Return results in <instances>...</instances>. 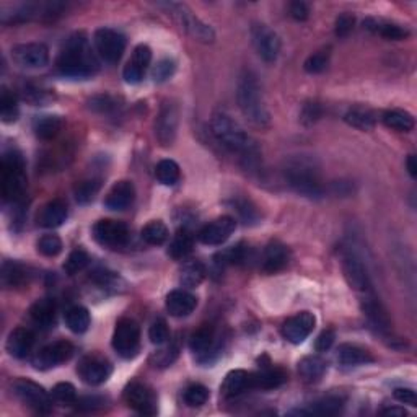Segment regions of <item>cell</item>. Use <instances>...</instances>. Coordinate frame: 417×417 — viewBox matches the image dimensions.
<instances>
[{
    "label": "cell",
    "mask_w": 417,
    "mask_h": 417,
    "mask_svg": "<svg viewBox=\"0 0 417 417\" xmlns=\"http://www.w3.org/2000/svg\"><path fill=\"white\" fill-rule=\"evenodd\" d=\"M251 39L256 53L264 63H274L281 54V38L276 32L262 23L251 27Z\"/></svg>",
    "instance_id": "obj_12"
},
{
    "label": "cell",
    "mask_w": 417,
    "mask_h": 417,
    "mask_svg": "<svg viewBox=\"0 0 417 417\" xmlns=\"http://www.w3.org/2000/svg\"><path fill=\"white\" fill-rule=\"evenodd\" d=\"M289 264V250L281 241H271L262 255V271L266 274H274Z\"/></svg>",
    "instance_id": "obj_24"
},
{
    "label": "cell",
    "mask_w": 417,
    "mask_h": 417,
    "mask_svg": "<svg viewBox=\"0 0 417 417\" xmlns=\"http://www.w3.org/2000/svg\"><path fill=\"white\" fill-rule=\"evenodd\" d=\"M382 414H385V416L403 417V416H406L408 413H406V411H404L403 408H388V409H383V411H382Z\"/></svg>",
    "instance_id": "obj_62"
},
{
    "label": "cell",
    "mask_w": 417,
    "mask_h": 417,
    "mask_svg": "<svg viewBox=\"0 0 417 417\" xmlns=\"http://www.w3.org/2000/svg\"><path fill=\"white\" fill-rule=\"evenodd\" d=\"M100 69L85 33L72 34L58 58V70L70 79H89Z\"/></svg>",
    "instance_id": "obj_2"
},
{
    "label": "cell",
    "mask_w": 417,
    "mask_h": 417,
    "mask_svg": "<svg viewBox=\"0 0 417 417\" xmlns=\"http://www.w3.org/2000/svg\"><path fill=\"white\" fill-rule=\"evenodd\" d=\"M96 53L106 63L115 64L122 58L126 51V38L124 34L111 28H100L94 36Z\"/></svg>",
    "instance_id": "obj_10"
},
{
    "label": "cell",
    "mask_w": 417,
    "mask_h": 417,
    "mask_svg": "<svg viewBox=\"0 0 417 417\" xmlns=\"http://www.w3.org/2000/svg\"><path fill=\"white\" fill-rule=\"evenodd\" d=\"M321 116H323V106L320 105V103L308 101V103H305V106L302 108L300 121L305 126H312V124H315V122L320 120Z\"/></svg>",
    "instance_id": "obj_50"
},
{
    "label": "cell",
    "mask_w": 417,
    "mask_h": 417,
    "mask_svg": "<svg viewBox=\"0 0 417 417\" xmlns=\"http://www.w3.org/2000/svg\"><path fill=\"white\" fill-rule=\"evenodd\" d=\"M75 349L69 341H56L53 344H48L41 351L34 355L33 365L39 370H48L53 367L70 360L74 355Z\"/></svg>",
    "instance_id": "obj_14"
},
{
    "label": "cell",
    "mask_w": 417,
    "mask_h": 417,
    "mask_svg": "<svg viewBox=\"0 0 417 417\" xmlns=\"http://www.w3.org/2000/svg\"><path fill=\"white\" fill-rule=\"evenodd\" d=\"M113 349L122 359H134L141 349V328L131 318L117 321L113 334Z\"/></svg>",
    "instance_id": "obj_8"
},
{
    "label": "cell",
    "mask_w": 417,
    "mask_h": 417,
    "mask_svg": "<svg viewBox=\"0 0 417 417\" xmlns=\"http://www.w3.org/2000/svg\"><path fill=\"white\" fill-rule=\"evenodd\" d=\"M27 189V173L22 153L8 150L2 158V194L5 200L17 203Z\"/></svg>",
    "instance_id": "obj_5"
},
{
    "label": "cell",
    "mask_w": 417,
    "mask_h": 417,
    "mask_svg": "<svg viewBox=\"0 0 417 417\" xmlns=\"http://www.w3.org/2000/svg\"><path fill=\"white\" fill-rule=\"evenodd\" d=\"M287 382V373L282 368H262L253 373V390H272Z\"/></svg>",
    "instance_id": "obj_33"
},
{
    "label": "cell",
    "mask_w": 417,
    "mask_h": 417,
    "mask_svg": "<svg viewBox=\"0 0 417 417\" xmlns=\"http://www.w3.org/2000/svg\"><path fill=\"white\" fill-rule=\"evenodd\" d=\"M142 240L147 245L160 246L168 240V229L162 220H152L142 229Z\"/></svg>",
    "instance_id": "obj_42"
},
{
    "label": "cell",
    "mask_w": 417,
    "mask_h": 417,
    "mask_svg": "<svg viewBox=\"0 0 417 417\" xmlns=\"http://www.w3.org/2000/svg\"><path fill=\"white\" fill-rule=\"evenodd\" d=\"M174 69H177V65L172 59H162L160 63H158L155 67H153V80L155 82H165L168 80L169 77L174 74Z\"/></svg>",
    "instance_id": "obj_53"
},
{
    "label": "cell",
    "mask_w": 417,
    "mask_h": 417,
    "mask_svg": "<svg viewBox=\"0 0 417 417\" xmlns=\"http://www.w3.org/2000/svg\"><path fill=\"white\" fill-rule=\"evenodd\" d=\"M382 121L386 127L398 132H409L414 129V117L408 111L388 110L382 115Z\"/></svg>",
    "instance_id": "obj_37"
},
{
    "label": "cell",
    "mask_w": 417,
    "mask_h": 417,
    "mask_svg": "<svg viewBox=\"0 0 417 417\" xmlns=\"http://www.w3.org/2000/svg\"><path fill=\"white\" fill-rule=\"evenodd\" d=\"M179 124V111L178 106L173 101H163L155 120V137L160 142V146H172L177 139Z\"/></svg>",
    "instance_id": "obj_11"
},
{
    "label": "cell",
    "mask_w": 417,
    "mask_h": 417,
    "mask_svg": "<svg viewBox=\"0 0 417 417\" xmlns=\"http://www.w3.org/2000/svg\"><path fill=\"white\" fill-rule=\"evenodd\" d=\"M162 7L167 8L168 13L177 20L179 27H181L189 36H193L195 41H200V43H205V44H210L215 41L214 30L210 28L207 23H204L203 20L195 17L186 5L169 2V4H162Z\"/></svg>",
    "instance_id": "obj_6"
},
{
    "label": "cell",
    "mask_w": 417,
    "mask_h": 417,
    "mask_svg": "<svg viewBox=\"0 0 417 417\" xmlns=\"http://www.w3.org/2000/svg\"><path fill=\"white\" fill-rule=\"evenodd\" d=\"M342 272L346 277L347 284L352 287L355 292L367 293L372 290V282L365 264L359 256L354 253H346L342 257Z\"/></svg>",
    "instance_id": "obj_16"
},
{
    "label": "cell",
    "mask_w": 417,
    "mask_h": 417,
    "mask_svg": "<svg viewBox=\"0 0 417 417\" xmlns=\"http://www.w3.org/2000/svg\"><path fill=\"white\" fill-rule=\"evenodd\" d=\"M236 101L240 111L256 127H267L271 124V115L267 111L264 98L261 94L259 82L253 72L245 69L241 72L236 86Z\"/></svg>",
    "instance_id": "obj_4"
},
{
    "label": "cell",
    "mask_w": 417,
    "mask_h": 417,
    "mask_svg": "<svg viewBox=\"0 0 417 417\" xmlns=\"http://www.w3.org/2000/svg\"><path fill=\"white\" fill-rule=\"evenodd\" d=\"M215 344V331L212 326L205 324V326H200L198 331L191 334V339H189V349L195 355H209V352L214 349Z\"/></svg>",
    "instance_id": "obj_32"
},
{
    "label": "cell",
    "mask_w": 417,
    "mask_h": 417,
    "mask_svg": "<svg viewBox=\"0 0 417 417\" xmlns=\"http://www.w3.org/2000/svg\"><path fill=\"white\" fill-rule=\"evenodd\" d=\"M344 121L349 126L360 129V131H372L375 127V122H377L373 113L365 110V108H351V110H347L346 115H344Z\"/></svg>",
    "instance_id": "obj_40"
},
{
    "label": "cell",
    "mask_w": 417,
    "mask_h": 417,
    "mask_svg": "<svg viewBox=\"0 0 417 417\" xmlns=\"http://www.w3.org/2000/svg\"><path fill=\"white\" fill-rule=\"evenodd\" d=\"M89 262H90L89 253H86L85 250L77 248V250L72 251V253L69 255V257H67V261L64 264V271L69 276H74V274H77V272L84 271L85 267L89 266Z\"/></svg>",
    "instance_id": "obj_46"
},
{
    "label": "cell",
    "mask_w": 417,
    "mask_h": 417,
    "mask_svg": "<svg viewBox=\"0 0 417 417\" xmlns=\"http://www.w3.org/2000/svg\"><path fill=\"white\" fill-rule=\"evenodd\" d=\"M194 246V240L193 235L189 233L188 230H179L174 238L169 243V250L168 255L174 257V259H184L188 255H191Z\"/></svg>",
    "instance_id": "obj_41"
},
{
    "label": "cell",
    "mask_w": 417,
    "mask_h": 417,
    "mask_svg": "<svg viewBox=\"0 0 417 417\" xmlns=\"http://www.w3.org/2000/svg\"><path fill=\"white\" fill-rule=\"evenodd\" d=\"M205 277V267L200 261H189L183 266L181 274H179V284L186 289H194L200 286V282Z\"/></svg>",
    "instance_id": "obj_38"
},
{
    "label": "cell",
    "mask_w": 417,
    "mask_h": 417,
    "mask_svg": "<svg viewBox=\"0 0 417 417\" xmlns=\"http://www.w3.org/2000/svg\"><path fill=\"white\" fill-rule=\"evenodd\" d=\"M12 58L23 69H41L49 63V49L43 43L18 44L12 49Z\"/></svg>",
    "instance_id": "obj_15"
},
{
    "label": "cell",
    "mask_w": 417,
    "mask_h": 417,
    "mask_svg": "<svg viewBox=\"0 0 417 417\" xmlns=\"http://www.w3.org/2000/svg\"><path fill=\"white\" fill-rule=\"evenodd\" d=\"M28 271L15 261H5L2 264V286L5 289H18L28 284Z\"/></svg>",
    "instance_id": "obj_31"
},
{
    "label": "cell",
    "mask_w": 417,
    "mask_h": 417,
    "mask_svg": "<svg viewBox=\"0 0 417 417\" xmlns=\"http://www.w3.org/2000/svg\"><path fill=\"white\" fill-rule=\"evenodd\" d=\"M326 367L328 364L321 357H318V355H308V357L302 359L298 362V373H300V377L305 382L313 383L323 377L324 372H326Z\"/></svg>",
    "instance_id": "obj_35"
},
{
    "label": "cell",
    "mask_w": 417,
    "mask_h": 417,
    "mask_svg": "<svg viewBox=\"0 0 417 417\" xmlns=\"http://www.w3.org/2000/svg\"><path fill=\"white\" fill-rule=\"evenodd\" d=\"M328 64H329V54L321 51V53L312 54L310 58L305 60L303 67H305L308 74H321L323 70H326Z\"/></svg>",
    "instance_id": "obj_51"
},
{
    "label": "cell",
    "mask_w": 417,
    "mask_h": 417,
    "mask_svg": "<svg viewBox=\"0 0 417 417\" xmlns=\"http://www.w3.org/2000/svg\"><path fill=\"white\" fill-rule=\"evenodd\" d=\"M316 318L310 312H302L282 324V336L292 344H302L315 329Z\"/></svg>",
    "instance_id": "obj_19"
},
{
    "label": "cell",
    "mask_w": 417,
    "mask_h": 417,
    "mask_svg": "<svg viewBox=\"0 0 417 417\" xmlns=\"http://www.w3.org/2000/svg\"><path fill=\"white\" fill-rule=\"evenodd\" d=\"M334 339H336V334H334L333 329H324V331L318 336L315 342V349L318 352H326L331 349L334 344Z\"/></svg>",
    "instance_id": "obj_57"
},
{
    "label": "cell",
    "mask_w": 417,
    "mask_h": 417,
    "mask_svg": "<svg viewBox=\"0 0 417 417\" xmlns=\"http://www.w3.org/2000/svg\"><path fill=\"white\" fill-rule=\"evenodd\" d=\"M38 251L46 257H54L63 251V240L58 235H44L38 241Z\"/></svg>",
    "instance_id": "obj_48"
},
{
    "label": "cell",
    "mask_w": 417,
    "mask_h": 417,
    "mask_svg": "<svg viewBox=\"0 0 417 417\" xmlns=\"http://www.w3.org/2000/svg\"><path fill=\"white\" fill-rule=\"evenodd\" d=\"M364 27L370 30V32L383 36L385 39H391V41H401L409 36V30L399 27V25L396 23L382 22V20H377V18H367L364 22Z\"/></svg>",
    "instance_id": "obj_29"
},
{
    "label": "cell",
    "mask_w": 417,
    "mask_h": 417,
    "mask_svg": "<svg viewBox=\"0 0 417 417\" xmlns=\"http://www.w3.org/2000/svg\"><path fill=\"white\" fill-rule=\"evenodd\" d=\"M155 177L158 181L165 186H174L179 181V177H181V172H179V167L177 162L173 160H162L158 162L155 167Z\"/></svg>",
    "instance_id": "obj_43"
},
{
    "label": "cell",
    "mask_w": 417,
    "mask_h": 417,
    "mask_svg": "<svg viewBox=\"0 0 417 417\" xmlns=\"http://www.w3.org/2000/svg\"><path fill=\"white\" fill-rule=\"evenodd\" d=\"M101 183L100 179H86L77 184L75 188V199L79 204H89L96 198V194L100 193Z\"/></svg>",
    "instance_id": "obj_45"
},
{
    "label": "cell",
    "mask_w": 417,
    "mask_h": 417,
    "mask_svg": "<svg viewBox=\"0 0 417 417\" xmlns=\"http://www.w3.org/2000/svg\"><path fill=\"white\" fill-rule=\"evenodd\" d=\"M12 391L25 406L33 409L34 413L48 414L53 409V396L43 386L32 382L28 378H18L12 383Z\"/></svg>",
    "instance_id": "obj_7"
},
{
    "label": "cell",
    "mask_w": 417,
    "mask_h": 417,
    "mask_svg": "<svg viewBox=\"0 0 417 417\" xmlns=\"http://www.w3.org/2000/svg\"><path fill=\"white\" fill-rule=\"evenodd\" d=\"M344 398L342 396H328L320 401H315L305 409H298L295 414L300 416H334L342 409Z\"/></svg>",
    "instance_id": "obj_28"
},
{
    "label": "cell",
    "mask_w": 417,
    "mask_h": 417,
    "mask_svg": "<svg viewBox=\"0 0 417 417\" xmlns=\"http://www.w3.org/2000/svg\"><path fill=\"white\" fill-rule=\"evenodd\" d=\"M69 210H67V204L60 199L51 200L41 209L38 215V224L44 229H58L67 220Z\"/></svg>",
    "instance_id": "obj_27"
},
{
    "label": "cell",
    "mask_w": 417,
    "mask_h": 417,
    "mask_svg": "<svg viewBox=\"0 0 417 417\" xmlns=\"http://www.w3.org/2000/svg\"><path fill=\"white\" fill-rule=\"evenodd\" d=\"M90 108L100 113H110L111 110H115L116 108V103L111 96L101 95V96H95L94 100L90 101Z\"/></svg>",
    "instance_id": "obj_56"
},
{
    "label": "cell",
    "mask_w": 417,
    "mask_h": 417,
    "mask_svg": "<svg viewBox=\"0 0 417 417\" xmlns=\"http://www.w3.org/2000/svg\"><path fill=\"white\" fill-rule=\"evenodd\" d=\"M406 165H408V172H409L411 177L416 178L417 177V158H416V155H409Z\"/></svg>",
    "instance_id": "obj_61"
},
{
    "label": "cell",
    "mask_w": 417,
    "mask_h": 417,
    "mask_svg": "<svg viewBox=\"0 0 417 417\" xmlns=\"http://www.w3.org/2000/svg\"><path fill=\"white\" fill-rule=\"evenodd\" d=\"M338 360L341 365L346 367H355V365H364L373 362V355L364 347L355 346V344H342L339 346Z\"/></svg>",
    "instance_id": "obj_30"
},
{
    "label": "cell",
    "mask_w": 417,
    "mask_h": 417,
    "mask_svg": "<svg viewBox=\"0 0 417 417\" xmlns=\"http://www.w3.org/2000/svg\"><path fill=\"white\" fill-rule=\"evenodd\" d=\"M167 310L172 316L177 318H184L189 316L198 307V298H195L191 292L184 289H177L172 290L167 295Z\"/></svg>",
    "instance_id": "obj_22"
},
{
    "label": "cell",
    "mask_w": 417,
    "mask_h": 417,
    "mask_svg": "<svg viewBox=\"0 0 417 417\" xmlns=\"http://www.w3.org/2000/svg\"><path fill=\"white\" fill-rule=\"evenodd\" d=\"M150 63H152L150 48H148L147 44H139L137 48L134 49L131 60H129L124 67V70H122V77H124V80L131 85L141 84Z\"/></svg>",
    "instance_id": "obj_21"
},
{
    "label": "cell",
    "mask_w": 417,
    "mask_h": 417,
    "mask_svg": "<svg viewBox=\"0 0 417 417\" xmlns=\"http://www.w3.org/2000/svg\"><path fill=\"white\" fill-rule=\"evenodd\" d=\"M111 373H113L111 364L105 359L96 357V355L85 357L79 365L80 378L91 386L105 383L106 380L111 377Z\"/></svg>",
    "instance_id": "obj_20"
},
{
    "label": "cell",
    "mask_w": 417,
    "mask_h": 417,
    "mask_svg": "<svg viewBox=\"0 0 417 417\" xmlns=\"http://www.w3.org/2000/svg\"><path fill=\"white\" fill-rule=\"evenodd\" d=\"M18 103L17 96L7 89H2V95H0V116H2L4 122H15L18 120Z\"/></svg>",
    "instance_id": "obj_44"
},
{
    "label": "cell",
    "mask_w": 417,
    "mask_h": 417,
    "mask_svg": "<svg viewBox=\"0 0 417 417\" xmlns=\"http://www.w3.org/2000/svg\"><path fill=\"white\" fill-rule=\"evenodd\" d=\"M75 404H77V408L82 409V411H95L98 408H103L105 401H103L101 398H96V396H94V398L77 399Z\"/></svg>",
    "instance_id": "obj_60"
},
{
    "label": "cell",
    "mask_w": 417,
    "mask_h": 417,
    "mask_svg": "<svg viewBox=\"0 0 417 417\" xmlns=\"http://www.w3.org/2000/svg\"><path fill=\"white\" fill-rule=\"evenodd\" d=\"M51 396L58 401L60 404H65V406H70V404H75V401L79 399L77 398V391H75V386L70 385V383H58L53 388V393Z\"/></svg>",
    "instance_id": "obj_49"
},
{
    "label": "cell",
    "mask_w": 417,
    "mask_h": 417,
    "mask_svg": "<svg viewBox=\"0 0 417 417\" xmlns=\"http://www.w3.org/2000/svg\"><path fill=\"white\" fill-rule=\"evenodd\" d=\"M284 177L293 191L310 199L323 195L320 167L315 158L307 155H293L284 165Z\"/></svg>",
    "instance_id": "obj_3"
},
{
    "label": "cell",
    "mask_w": 417,
    "mask_h": 417,
    "mask_svg": "<svg viewBox=\"0 0 417 417\" xmlns=\"http://www.w3.org/2000/svg\"><path fill=\"white\" fill-rule=\"evenodd\" d=\"M360 307H362L364 315L367 316L370 326H372L375 331L383 334V336L391 333V320L388 313H386L385 307L382 305V302L378 300L377 295H375L373 290L362 293Z\"/></svg>",
    "instance_id": "obj_17"
},
{
    "label": "cell",
    "mask_w": 417,
    "mask_h": 417,
    "mask_svg": "<svg viewBox=\"0 0 417 417\" xmlns=\"http://www.w3.org/2000/svg\"><path fill=\"white\" fill-rule=\"evenodd\" d=\"M235 229V219L230 217V215H224V217L212 220V222L205 225L204 229L199 231V241L209 246L224 245L225 241L230 238L231 233H233Z\"/></svg>",
    "instance_id": "obj_18"
},
{
    "label": "cell",
    "mask_w": 417,
    "mask_h": 417,
    "mask_svg": "<svg viewBox=\"0 0 417 417\" xmlns=\"http://www.w3.org/2000/svg\"><path fill=\"white\" fill-rule=\"evenodd\" d=\"M32 320L41 328H51L56 321V303L51 298H41L34 302L30 310Z\"/></svg>",
    "instance_id": "obj_34"
},
{
    "label": "cell",
    "mask_w": 417,
    "mask_h": 417,
    "mask_svg": "<svg viewBox=\"0 0 417 417\" xmlns=\"http://www.w3.org/2000/svg\"><path fill=\"white\" fill-rule=\"evenodd\" d=\"M91 318L90 312L85 307H72L69 312L65 313V324L72 333L82 334L90 328Z\"/></svg>",
    "instance_id": "obj_39"
},
{
    "label": "cell",
    "mask_w": 417,
    "mask_h": 417,
    "mask_svg": "<svg viewBox=\"0 0 417 417\" xmlns=\"http://www.w3.org/2000/svg\"><path fill=\"white\" fill-rule=\"evenodd\" d=\"M34 346V334L32 329L17 328L8 334L7 351L15 359L28 357Z\"/></svg>",
    "instance_id": "obj_25"
},
{
    "label": "cell",
    "mask_w": 417,
    "mask_h": 417,
    "mask_svg": "<svg viewBox=\"0 0 417 417\" xmlns=\"http://www.w3.org/2000/svg\"><path fill=\"white\" fill-rule=\"evenodd\" d=\"M124 399L129 408L143 416L157 414V396L147 385L132 382L126 386Z\"/></svg>",
    "instance_id": "obj_13"
},
{
    "label": "cell",
    "mask_w": 417,
    "mask_h": 417,
    "mask_svg": "<svg viewBox=\"0 0 417 417\" xmlns=\"http://www.w3.org/2000/svg\"><path fill=\"white\" fill-rule=\"evenodd\" d=\"M168 338L169 331L167 323L163 320H157L152 324L150 329H148V339H150V342L155 344V346H163V344L168 341Z\"/></svg>",
    "instance_id": "obj_52"
},
{
    "label": "cell",
    "mask_w": 417,
    "mask_h": 417,
    "mask_svg": "<svg viewBox=\"0 0 417 417\" xmlns=\"http://www.w3.org/2000/svg\"><path fill=\"white\" fill-rule=\"evenodd\" d=\"M177 357H178V347L169 346L167 349H163V351H158L155 355H153L152 360L155 362V365H158V367H168V365H172L174 362V359Z\"/></svg>",
    "instance_id": "obj_55"
},
{
    "label": "cell",
    "mask_w": 417,
    "mask_h": 417,
    "mask_svg": "<svg viewBox=\"0 0 417 417\" xmlns=\"http://www.w3.org/2000/svg\"><path fill=\"white\" fill-rule=\"evenodd\" d=\"M91 233H94L96 243H100L101 246L110 250L122 248V246L127 245L129 240L127 225L124 222H120V220H100V222H96L94 225Z\"/></svg>",
    "instance_id": "obj_9"
},
{
    "label": "cell",
    "mask_w": 417,
    "mask_h": 417,
    "mask_svg": "<svg viewBox=\"0 0 417 417\" xmlns=\"http://www.w3.org/2000/svg\"><path fill=\"white\" fill-rule=\"evenodd\" d=\"M289 12H290V17L295 18L297 22H303V20L310 17V7H308L305 2H292L289 7Z\"/></svg>",
    "instance_id": "obj_59"
},
{
    "label": "cell",
    "mask_w": 417,
    "mask_h": 417,
    "mask_svg": "<svg viewBox=\"0 0 417 417\" xmlns=\"http://www.w3.org/2000/svg\"><path fill=\"white\" fill-rule=\"evenodd\" d=\"M248 390H253V373L245 372V370H231L220 388L225 398H233Z\"/></svg>",
    "instance_id": "obj_26"
},
{
    "label": "cell",
    "mask_w": 417,
    "mask_h": 417,
    "mask_svg": "<svg viewBox=\"0 0 417 417\" xmlns=\"http://www.w3.org/2000/svg\"><path fill=\"white\" fill-rule=\"evenodd\" d=\"M354 27H355V17L352 13L346 12V13H341L336 18V28H334V32H336V36H339V38H344V36H347L352 32Z\"/></svg>",
    "instance_id": "obj_54"
},
{
    "label": "cell",
    "mask_w": 417,
    "mask_h": 417,
    "mask_svg": "<svg viewBox=\"0 0 417 417\" xmlns=\"http://www.w3.org/2000/svg\"><path fill=\"white\" fill-rule=\"evenodd\" d=\"M210 127L215 139L222 143L230 152L240 153L246 167H255V163L259 158V148L256 146V141L248 132L241 127L238 122L222 111H215L210 120Z\"/></svg>",
    "instance_id": "obj_1"
},
{
    "label": "cell",
    "mask_w": 417,
    "mask_h": 417,
    "mask_svg": "<svg viewBox=\"0 0 417 417\" xmlns=\"http://www.w3.org/2000/svg\"><path fill=\"white\" fill-rule=\"evenodd\" d=\"M36 137L41 139V141H51L54 139L63 129V117L56 116V115H48V116H41L34 121L33 124Z\"/></svg>",
    "instance_id": "obj_36"
},
{
    "label": "cell",
    "mask_w": 417,
    "mask_h": 417,
    "mask_svg": "<svg viewBox=\"0 0 417 417\" xmlns=\"http://www.w3.org/2000/svg\"><path fill=\"white\" fill-rule=\"evenodd\" d=\"M136 199V188L131 181L122 179L113 184L105 199V205L110 210H126Z\"/></svg>",
    "instance_id": "obj_23"
},
{
    "label": "cell",
    "mask_w": 417,
    "mask_h": 417,
    "mask_svg": "<svg viewBox=\"0 0 417 417\" xmlns=\"http://www.w3.org/2000/svg\"><path fill=\"white\" fill-rule=\"evenodd\" d=\"M393 396H394V399L399 401V403L409 404V406H413V408H416V406H417V394H416L414 390H411V388H396L393 391Z\"/></svg>",
    "instance_id": "obj_58"
},
{
    "label": "cell",
    "mask_w": 417,
    "mask_h": 417,
    "mask_svg": "<svg viewBox=\"0 0 417 417\" xmlns=\"http://www.w3.org/2000/svg\"><path fill=\"white\" fill-rule=\"evenodd\" d=\"M209 390L205 388L204 385H191L189 388L184 391V403L188 406H191V408H199V406H203L207 403L209 399Z\"/></svg>",
    "instance_id": "obj_47"
}]
</instances>
